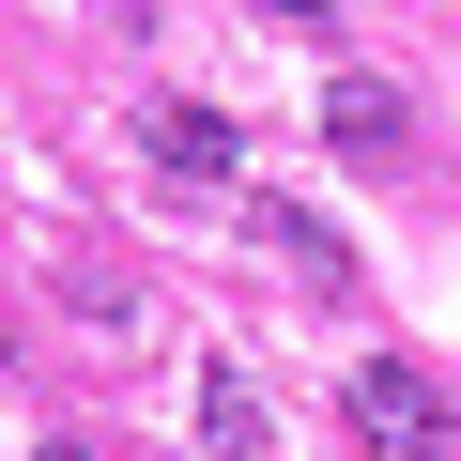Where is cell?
<instances>
[{
  "instance_id": "1",
  "label": "cell",
  "mask_w": 461,
  "mask_h": 461,
  "mask_svg": "<svg viewBox=\"0 0 461 461\" xmlns=\"http://www.w3.org/2000/svg\"><path fill=\"white\" fill-rule=\"evenodd\" d=\"M354 430H369L384 461H430V446H446V384L384 354V369H354Z\"/></svg>"
},
{
  "instance_id": "2",
  "label": "cell",
  "mask_w": 461,
  "mask_h": 461,
  "mask_svg": "<svg viewBox=\"0 0 461 461\" xmlns=\"http://www.w3.org/2000/svg\"><path fill=\"white\" fill-rule=\"evenodd\" d=\"M154 169H185V185H230V108L169 93V108H154Z\"/></svg>"
},
{
  "instance_id": "3",
  "label": "cell",
  "mask_w": 461,
  "mask_h": 461,
  "mask_svg": "<svg viewBox=\"0 0 461 461\" xmlns=\"http://www.w3.org/2000/svg\"><path fill=\"white\" fill-rule=\"evenodd\" d=\"M200 430H215V461H262V384L230 369V354L200 369Z\"/></svg>"
},
{
  "instance_id": "4",
  "label": "cell",
  "mask_w": 461,
  "mask_h": 461,
  "mask_svg": "<svg viewBox=\"0 0 461 461\" xmlns=\"http://www.w3.org/2000/svg\"><path fill=\"white\" fill-rule=\"evenodd\" d=\"M323 139H339V154H384V139H400V93H384V77H339V93H323Z\"/></svg>"
},
{
  "instance_id": "5",
  "label": "cell",
  "mask_w": 461,
  "mask_h": 461,
  "mask_svg": "<svg viewBox=\"0 0 461 461\" xmlns=\"http://www.w3.org/2000/svg\"><path fill=\"white\" fill-rule=\"evenodd\" d=\"M262 247H293V277H308V293H339V277H354V262H339V230H323V215H293V200H262Z\"/></svg>"
},
{
  "instance_id": "6",
  "label": "cell",
  "mask_w": 461,
  "mask_h": 461,
  "mask_svg": "<svg viewBox=\"0 0 461 461\" xmlns=\"http://www.w3.org/2000/svg\"><path fill=\"white\" fill-rule=\"evenodd\" d=\"M262 16H277V32H323V16H339V0H262Z\"/></svg>"
},
{
  "instance_id": "7",
  "label": "cell",
  "mask_w": 461,
  "mask_h": 461,
  "mask_svg": "<svg viewBox=\"0 0 461 461\" xmlns=\"http://www.w3.org/2000/svg\"><path fill=\"white\" fill-rule=\"evenodd\" d=\"M32 461H93V446H32Z\"/></svg>"
}]
</instances>
